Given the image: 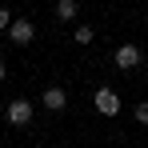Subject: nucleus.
Wrapping results in <instances>:
<instances>
[{
	"label": "nucleus",
	"instance_id": "9",
	"mask_svg": "<svg viewBox=\"0 0 148 148\" xmlns=\"http://www.w3.org/2000/svg\"><path fill=\"white\" fill-rule=\"evenodd\" d=\"M0 28H12V12L8 8H0Z\"/></svg>",
	"mask_w": 148,
	"mask_h": 148
},
{
	"label": "nucleus",
	"instance_id": "1",
	"mask_svg": "<svg viewBox=\"0 0 148 148\" xmlns=\"http://www.w3.org/2000/svg\"><path fill=\"white\" fill-rule=\"evenodd\" d=\"M92 104H96V112H104V116H116V112H120V96H116L112 88H96Z\"/></svg>",
	"mask_w": 148,
	"mask_h": 148
},
{
	"label": "nucleus",
	"instance_id": "10",
	"mask_svg": "<svg viewBox=\"0 0 148 148\" xmlns=\"http://www.w3.org/2000/svg\"><path fill=\"white\" fill-rule=\"evenodd\" d=\"M4 72H8V68H4V60H0V80H4Z\"/></svg>",
	"mask_w": 148,
	"mask_h": 148
},
{
	"label": "nucleus",
	"instance_id": "2",
	"mask_svg": "<svg viewBox=\"0 0 148 148\" xmlns=\"http://www.w3.org/2000/svg\"><path fill=\"white\" fill-rule=\"evenodd\" d=\"M4 116H8V124H16V128H24V124L32 120V104H28V100H12Z\"/></svg>",
	"mask_w": 148,
	"mask_h": 148
},
{
	"label": "nucleus",
	"instance_id": "7",
	"mask_svg": "<svg viewBox=\"0 0 148 148\" xmlns=\"http://www.w3.org/2000/svg\"><path fill=\"white\" fill-rule=\"evenodd\" d=\"M92 36H96V32H92L88 24H80V28H76V44H92Z\"/></svg>",
	"mask_w": 148,
	"mask_h": 148
},
{
	"label": "nucleus",
	"instance_id": "5",
	"mask_svg": "<svg viewBox=\"0 0 148 148\" xmlns=\"http://www.w3.org/2000/svg\"><path fill=\"white\" fill-rule=\"evenodd\" d=\"M64 104H68V92H64V88H44V108L60 112Z\"/></svg>",
	"mask_w": 148,
	"mask_h": 148
},
{
	"label": "nucleus",
	"instance_id": "4",
	"mask_svg": "<svg viewBox=\"0 0 148 148\" xmlns=\"http://www.w3.org/2000/svg\"><path fill=\"white\" fill-rule=\"evenodd\" d=\"M8 36H12V44H32L36 28H32V20H12V28H8Z\"/></svg>",
	"mask_w": 148,
	"mask_h": 148
},
{
	"label": "nucleus",
	"instance_id": "3",
	"mask_svg": "<svg viewBox=\"0 0 148 148\" xmlns=\"http://www.w3.org/2000/svg\"><path fill=\"white\" fill-rule=\"evenodd\" d=\"M136 64H140V48H136V44H120V48H116V68H120V72H132Z\"/></svg>",
	"mask_w": 148,
	"mask_h": 148
},
{
	"label": "nucleus",
	"instance_id": "8",
	"mask_svg": "<svg viewBox=\"0 0 148 148\" xmlns=\"http://www.w3.org/2000/svg\"><path fill=\"white\" fill-rule=\"evenodd\" d=\"M132 116H136V124H148V100L136 104V112H132Z\"/></svg>",
	"mask_w": 148,
	"mask_h": 148
},
{
	"label": "nucleus",
	"instance_id": "6",
	"mask_svg": "<svg viewBox=\"0 0 148 148\" xmlns=\"http://www.w3.org/2000/svg\"><path fill=\"white\" fill-rule=\"evenodd\" d=\"M76 8H80L76 0H60V4H56V16H60V20H72V16H76Z\"/></svg>",
	"mask_w": 148,
	"mask_h": 148
}]
</instances>
